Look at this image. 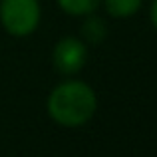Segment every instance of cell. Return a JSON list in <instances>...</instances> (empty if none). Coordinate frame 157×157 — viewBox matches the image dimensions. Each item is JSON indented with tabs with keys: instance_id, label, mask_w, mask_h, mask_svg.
Segmentation results:
<instances>
[{
	"instance_id": "obj_1",
	"label": "cell",
	"mask_w": 157,
	"mask_h": 157,
	"mask_svg": "<svg viewBox=\"0 0 157 157\" xmlns=\"http://www.w3.org/2000/svg\"><path fill=\"white\" fill-rule=\"evenodd\" d=\"M98 98L92 86L80 80L58 84L48 96V115L62 127H82L94 117Z\"/></svg>"
},
{
	"instance_id": "obj_2",
	"label": "cell",
	"mask_w": 157,
	"mask_h": 157,
	"mask_svg": "<svg viewBox=\"0 0 157 157\" xmlns=\"http://www.w3.org/2000/svg\"><path fill=\"white\" fill-rule=\"evenodd\" d=\"M38 0H0V22L8 34L16 38L30 36L40 24Z\"/></svg>"
},
{
	"instance_id": "obj_3",
	"label": "cell",
	"mask_w": 157,
	"mask_h": 157,
	"mask_svg": "<svg viewBox=\"0 0 157 157\" xmlns=\"http://www.w3.org/2000/svg\"><path fill=\"white\" fill-rule=\"evenodd\" d=\"M88 60V46L76 36H66L54 46L52 64L62 76H74L84 68Z\"/></svg>"
},
{
	"instance_id": "obj_5",
	"label": "cell",
	"mask_w": 157,
	"mask_h": 157,
	"mask_svg": "<svg viewBox=\"0 0 157 157\" xmlns=\"http://www.w3.org/2000/svg\"><path fill=\"white\" fill-rule=\"evenodd\" d=\"M56 2L70 16H88L98 10L101 0H56Z\"/></svg>"
},
{
	"instance_id": "obj_6",
	"label": "cell",
	"mask_w": 157,
	"mask_h": 157,
	"mask_svg": "<svg viewBox=\"0 0 157 157\" xmlns=\"http://www.w3.org/2000/svg\"><path fill=\"white\" fill-rule=\"evenodd\" d=\"M105 34H107V30H105L104 20L98 18V16H94V14H88V20H86V24H84L86 42L92 44V46H98V44L105 38Z\"/></svg>"
},
{
	"instance_id": "obj_7",
	"label": "cell",
	"mask_w": 157,
	"mask_h": 157,
	"mask_svg": "<svg viewBox=\"0 0 157 157\" xmlns=\"http://www.w3.org/2000/svg\"><path fill=\"white\" fill-rule=\"evenodd\" d=\"M149 20H151V24H153V28L157 30V0H153V4H151V10H149Z\"/></svg>"
},
{
	"instance_id": "obj_4",
	"label": "cell",
	"mask_w": 157,
	"mask_h": 157,
	"mask_svg": "<svg viewBox=\"0 0 157 157\" xmlns=\"http://www.w3.org/2000/svg\"><path fill=\"white\" fill-rule=\"evenodd\" d=\"M143 0H104L105 12L111 18H129L141 8Z\"/></svg>"
}]
</instances>
